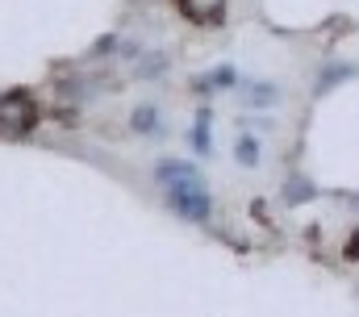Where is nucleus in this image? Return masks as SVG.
<instances>
[{
  "label": "nucleus",
  "instance_id": "nucleus-1",
  "mask_svg": "<svg viewBox=\"0 0 359 317\" xmlns=\"http://www.w3.org/2000/svg\"><path fill=\"white\" fill-rule=\"evenodd\" d=\"M159 184H163V196L168 205L176 209L180 217L188 222H209V192H205V180L196 175V167L180 163V158H168L159 163Z\"/></svg>",
  "mask_w": 359,
  "mask_h": 317
},
{
  "label": "nucleus",
  "instance_id": "nucleus-2",
  "mask_svg": "<svg viewBox=\"0 0 359 317\" xmlns=\"http://www.w3.org/2000/svg\"><path fill=\"white\" fill-rule=\"evenodd\" d=\"M38 117H42V109L29 88H8L0 96V130L4 134H25L38 126Z\"/></svg>",
  "mask_w": 359,
  "mask_h": 317
},
{
  "label": "nucleus",
  "instance_id": "nucleus-3",
  "mask_svg": "<svg viewBox=\"0 0 359 317\" xmlns=\"http://www.w3.org/2000/svg\"><path fill=\"white\" fill-rule=\"evenodd\" d=\"M226 4H230V0H176L180 17L192 21V25H222Z\"/></svg>",
  "mask_w": 359,
  "mask_h": 317
},
{
  "label": "nucleus",
  "instance_id": "nucleus-4",
  "mask_svg": "<svg viewBox=\"0 0 359 317\" xmlns=\"http://www.w3.org/2000/svg\"><path fill=\"white\" fill-rule=\"evenodd\" d=\"M134 130L155 134V130H159V126H155V109H134Z\"/></svg>",
  "mask_w": 359,
  "mask_h": 317
},
{
  "label": "nucleus",
  "instance_id": "nucleus-5",
  "mask_svg": "<svg viewBox=\"0 0 359 317\" xmlns=\"http://www.w3.org/2000/svg\"><path fill=\"white\" fill-rule=\"evenodd\" d=\"M238 158H243V163H247V167H255V142H251V138H243V142H238Z\"/></svg>",
  "mask_w": 359,
  "mask_h": 317
}]
</instances>
